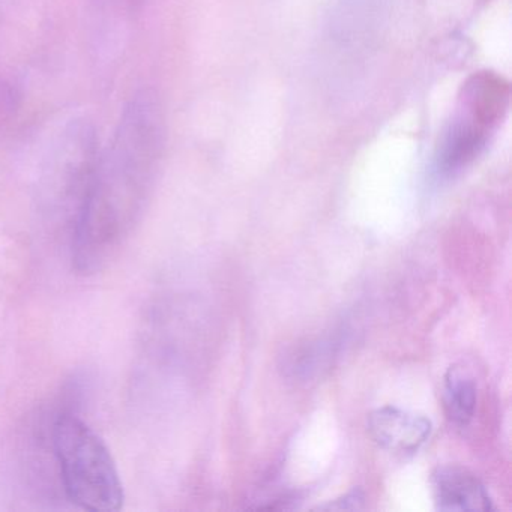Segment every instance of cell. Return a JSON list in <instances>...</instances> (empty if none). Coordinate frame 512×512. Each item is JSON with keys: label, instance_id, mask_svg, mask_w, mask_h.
<instances>
[{"label": "cell", "instance_id": "4", "mask_svg": "<svg viewBox=\"0 0 512 512\" xmlns=\"http://www.w3.org/2000/svg\"><path fill=\"white\" fill-rule=\"evenodd\" d=\"M443 403L449 421L457 427H467L475 416L476 385L460 368L451 367L446 373Z\"/></svg>", "mask_w": 512, "mask_h": 512}, {"label": "cell", "instance_id": "1", "mask_svg": "<svg viewBox=\"0 0 512 512\" xmlns=\"http://www.w3.org/2000/svg\"><path fill=\"white\" fill-rule=\"evenodd\" d=\"M52 434L68 499L85 511H119L124 505V487L103 439L70 413L56 419Z\"/></svg>", "mask_w": 512, "mask_h": 512}, {"label": "cell", "instance_id": "3", "mask_svg": "<svg viewBox=\"0 0 512 512\" xmlns=\"http://www.w3.org/2000/svg\"><path fill=\"white\" fill-rule=\"evenodd\" d=\"M440 511H493L494 505L478 476L461 466H442L431 476Z\"/></svg>", "mask_w": 512, "mask_h": 512}, {"label": "cell", "instance_id": "6", "mask_svg": "<svg viewBox=\"0 0 512 512\" xmlns=\"http://www.w3.org/2000/svg\"><path fill=\"white\" fill-rule=\"evenodd\" d=\"M16 94L10 83L0 76V125L7 122L16 110Z\"/></svg>", "mask_w": 512, "mask_h": 512}, {"label": "cell", "instance_id": "7", "mask_svg": "<svg viewBox=\"0 0 512 512\" xmlns=\"http://www.w3.org/2000/svg\"><path fill=\"white\" fill-rule=\"evenodd\" d=\"M362 505H364V494L359 488H355V490L349 491L346 496L341 497V499L334 500V502H329L328 505L320 506V509H361Z\"/></svg>", "mask_w": 512, "mask_h": 512}, {"label": "cell", "instance_id": "2", "mask_svg": "<svg viewBox=\"0 0 512 512\" xmlns=\"http://www.w3.org/2000/svg\"><path fill=\"white\" fill-rule=\"evenodd\" d=\"M431 430L430 419L394 406L380 407L368 416L371 439L386 451L412 454L427 442Z\"/></svg>", "mask_w": 512, "mask_h": 512}, {"label": "cell", "instance_id": "5", "mask_svg": "<svg viewBox=\"0 0 512 512\" xmlns=\"http://www.w3.org/2000/svg\"><path fill=\"white\" fill-rule=\"evenodd\" d=\"M101 10L116 19L128 20L139 13L143 0H97Z\"/></svg>", "mask_w": 512, "mask_h": 512}]
</instances>
